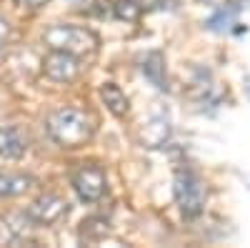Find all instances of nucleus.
<instances>
[{
  "label": "nucleus",
  "instance_id": "nucleus-8",
  "mask_svg": "<svg viewBox=\"0 0 250 248\" xmlns=\"http://www.w3.org/2000/svg\"><path fill=\"white\" fill-rule=\"evenodd\" d=\"M28 153V135L18 126H3L0 128V158L3 160H18Z\"/></svg>",
  "mask_w": 250,
  "mask_h": 248
},
{
  "label": "nucleus",
  "instance_id": "nucleus-6",
  "mask_svg": "<svg viewBox=\"0 0 250 248\" xmlns=\"http://www.w3.org/2000/svg\"><path fill=\"white\" fill-rule=\"evenodd\" d=\"M25 213L30 216V221L35 225H50V223L60 221L62 216H68V201L60 196H53V193H45V196L35 198L28 205Z\"/></svg>",
  "mask_w": 250,
  "mask_h": 248
},
{
  "label": "nucleus",
  "instance_id": "nucleus-15",
  "mask_svg": "<svg viewBox=\"0 0 250 248\" xmlns=\"http://www.w3.org/2000/svg\"><path fill=\"white\" fill-rule=\"evenodd\" d=\"M8 38H10V23L5 18H0V48L8 43Z\"/></svg>",
  "mask_w": 250,
  "mask_h": 248
},
{
  "label": "nucleus",
  "instance_id": "nucleus-9",
  "mask_svg": "<svg viewBox=\"0 0 250 248\" xmlns=\"http://www.w3.org/2000/svg\"><path fill=\"white\" fill-rule=\"evenodd\" d=\"M100 95H103V100H105V106H108V111H110L113 115L123 118L125 113H128L130 103H128L125 93H123V90L115 86V83H105V86L100 88Z\"/></svg>",
  "mask_w": 250,
  "mask_h": 248
},
{
  "label": "nucleus",
  "instance_id": "nucleus-4",
  "mask_svg": "<svg viewBox=\"0 0 250 248\" xmlns=\"http://www.w3.org/2000/svg\"><path fill=\"white\" fill-rule=\"evenodd\" d=\"M73 188L78 193L80 201L85 203H95L105 196L108 191V178H105V171L95 163H88V165H80V168L73 173Z\"/></svg>",
  "mask_w": 250,
  "mask_h": 248
},
{
  "label": "nucleus",
  "instance_id": "nucleus-14",
  "mask_svg": "<svg viewBox=\"0 0 250 248\" xmlns=\"http://www.w3.org/2000/svg\"><path fill=\"white\" fill-rule=\"evenodd\" d=\"M45 3H48V0H15V5L28 8V10H38V8H43Z\"/></svg>",
  "mask_w": 250,
  "mask_h": 248
},
{
  "label": "nucleus",
  "instance_id": "nucleus-1",
  "mask_svg": "<svg viewBox=\"0 0 250 248\" xmlns=\"http://www.w3.org/2000/svg\"><path fill=\"white\" fill-rule=\"evenodd\" d=\"M45 131L48 135L62 148H80L93 138L95 133V123L93 118L75 106L58 108L45 118Z\"/></svg>",
  "mask_w": 250,
  "mask_h": 248
},
{
  "label": "nucleus",
  "instance_id": "nucleus-11",
  "mask_svg": "<svg viewBox=\"0 0 250 248\" xmlns=\"http://www.w3.org/2000/svg\"><path fill=\"white\" fill-rule=\"evenodd\" d=\"M163 70H165V66H163V55H160V53H150L148 58H145V63H143V73L148 75V78L155 83V88H160V90L168 88L165 78L160 75Z\"/></svg>",
  "mask_w": 250,
  "mask_h": 248
},
{
  "label": "nucleus",
  "instance_id": "nucleus-5",
  "mask_svg": "<svg viewBox=\"0 0 250 248\" xmlns=\"http://www.w3.org/2000/svg\"><path fill=\"white\" fill-rule=\"evenodd\" d=\"M80 58L65 50H50L43 60V73L55 83H70L80 75Z\"/></svg>",
  "mask_w": 250,
  "mask_h": 248
},
{
  "label": "nucleus",
  "instance_id": "nucleus-12",
  "mask_svg": "<svg viewBox=\"0 0 250 248\" xmlns=\"http://www.w3.org/2000/svg\"><path fill=\"white\" fill-rule=\"evenodd\" d=\"M80 225H83V228H80V238L88 241V243H95L100 238H105V233H108V223L103 218H88V221H83Z\"/></svg>",
  "mask_w": 250,
  "mask_h": 248
},
{
  "label": "nucleus",
  "instance_id": "nucleus-7",
  "mask_svg": "<svg viewBox=\"0 0 250 248\" xmlns=\"http://www.w3.org/2000/svg\"><path fill=\"white\" fill-rule=\"evenodd\" d=\"M30 228H35V223L30 221L28 213H10L5 218H0V243H25L30 238Z\"/></svg>",
  "mask_w": 250,
  "mask_h": 248
},
{
  "label": "nucleus",
  "instance_id": "nucleus-13",
  "mask_svg": "<svg viewBox=\"0 0 250 248\" xmlns=\"http://www.w3.org/2000/svg\"><path fill=\"white\" fill-rule=\"evenodd\" d=\"M140 13H143L140 0H118V5H115V15L120 20H138Z\"/></svg>",
  "mask_w": 250,
  "mask_h": 248
},
{
  "label": "nucleus",
  "instance_id": "nucleus-2",
  "mask_svg": "<svg viewBox=\"0 0 250 248\" xmlns=\"http://www.w3.org/2000/svg\"><path fill=\"white\" fill-rule=\"evenodd\" d=\"M43 43L50 50H65V53H73L78 58L98 50L95 33H90L88 28H80V25H68V23L65 25H50L43 33Z\"/></svg>",
  "mask_w": 250,
  "mask_h": 248
},
{
  "label": "nucleus",
  "instance_id": "nucleus-3",
  "mask_svg": "<svg viewBox=\"0 0 250 248\" xmlns=\"http://www.w3.org/2000/svg\"><path fill=\"white\" fill-rule=\"evenodd\" d=\"M173 193L175 203L185 218H198L203 213V205L208 198V188L193 171H178L173 180Z\"/></svg>",
  "mask_w": 250,
  "mask_h": 248
},
{
  "label": "nucleus",
  "instance_id": "nucleus-10",
  "mask_svg": "<svg viewBox=\"0 0 250 248\" xmlns=\"http://www.w3.org/2000/svg\"><path fill=\"white\" fill-rule=\"evenodd\" d=\"M30 185H33V178L25 173H0V196L5 198L25 193Z\"/></svg>",
  "mask_w": 250,
  "mask_h": 248
}]
</instances>
